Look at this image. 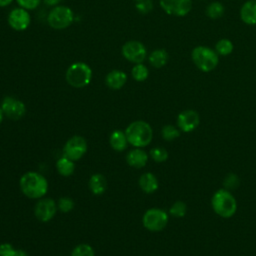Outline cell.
Returning <instances> with one entry per match:
<instances>
[{
	"label": "cell",
	"mask_w": 256,
	"mask_h": 256,
	"mask_svg": "<svg viewBox=\"0 0 256 256\" xmlns=\"http://www.w3.org/2000/svg\"><path fill=\"white\" fill-rule=\"evenodd\" d=\"M74 20L73 11L63 5H57L52 8L47 16V22L53 29H65L69 27Z\"/></svg>",
	"instance_id": "8992f818"
},
{
	"label": "cell",
	"mask_w": 256,
	"mask_h": 256,
	"mask_svg": "<svg viewBox=\"0 0 256 256\" xmlns=\"http://www.w3.org/2000/svg\"><path fill=\"white\" fill-rule=\"evenodd\" d=\"M191 58L194 64L203 72H210L218 65L217 53L207 46H197L192 50Z\"/></svg>",
	"instance_id": "5b68a950"
},
{
	"label": "cell",
	"mask_w": 256,
	"mask_h": 256,
	"mask_svg": "<svg viewBox=\"0 0 256 256\" xmlns=\"http://www.w3.org/2000/svg\"><path fill=\"white\" fill-rule=\"evenodd\" d=\"M138 183H139L141 190L147 194L154 193L158 189V186H159L156 176L151 172H146V173L142 174L139 178Z\"/></svg>",
	"instance_id": "d6986e66"
},
{
	"label": "cell",
	"mask_w": 256,
	"mask_h": 256,
	"mask_svg": "<svg viewBox=\"0 0 256 256\" xmlns=\"http://www.w3.org/2000/svg\"><path fill=\"white\" fill-rule=\"evenodd\" d=\"M186 211H187V207L183 201L174 202L173 205L169 209L170 215H172L173 217H177V218H181V217L185 216Z\"/></svg>",
	"instance_id": "83f0119b"
},
{
	"label": "cell",
	"mask_w": 256,
	"mask_h": 256,
	"mask_svg": "<svg viewBox=\"0 0 256 256\" xmlns=\"http://www.w3.org/2000/svg\"><path fill=\"white\" fill-rule=\"evenodd\" d=\"M88 186L94 195H102L107 189V180L104 175L95 173L89 178Z\"/></svg>",
	"instance_id": "ffe728a7"
},
{
	"label": "cell",
	"mask_w": 256,
	"mask_h": 256,
	"mask_svg": "<svg viewBox=\"0 0 256 256\" xmlns=\"http://www.w3.org/2000/svg\"><path fill=\"white\" fill-rule=\"evenodd\" d=\"M87 148H88V145L85 138L79 135H75L69 138L64 144L63 150H62L63 156L73 161H77L85 155Z\"/></svg>",
	"instance_id": "ba28073f"
},
{
	"label": "cell",
	"mask_w": 256,
	"mask_h": 256,
	"mask_svg": "<svg viewBox=\"0 0 256 256\" xmlns=\"http://www.w3.org/2000/svg\"><path fill=\"white\" fill-rule=\"evenodd\" d=\"M56 169L58 173L64 177L71 176L75 171L74 161L65 156H62L56 161Z\"/></svg>",
	"instance_id": "44dd1931"
},
{
	"label": "cell",
	"mask_w": 256,
	"mask_h": 256,
	"mask_svg": "<svg viewBox=\"0 0 256 256\" xmlns=\"http://www.w3.org/2000/svg\"><path fill=\"white\" fill-rule=\"evenodd\" d=\"M7 21H8L9 26L12 29H14L16 31H23L28 28L31 19H30L28 10L18 7V8L12 9L9 12Z\"/></svg>",
	"instance_id": "4fadbf2b"
},
{
	"label": "cell",
	"mask_w": 256,
	"mask_h": 256,
	"mask_svg": "<svg viewBox=\"0 0 256 256\" xmlns=\"http://www.w3.org/2000/svg\"><path fill=\"white\" fill-rule=\"evenodd\" d=\"M216 52L222 56L229 55L233 51V43L229 39H220L215 45Z\"/></svg>",
	"instance_id": "484cf974"
},
{
	"label": "cell",
	"mask_w": 256,
	"mask_h": 256,
	"mask_svg": "<svg viewBox=\"0 0 256 256\" xmlns=\"http://www.w3.org/2000/svg\"><path fill=\"white\" fill-rule=\"evenodd\" d=\"M46 5L48 6H57V4L61 1V0H42Z\"/></svg>",
	"instance_id": "e575fe53"
},
{
	"label": "cell",
	"mask_w": 256,
	"mask_h": 256,
	"mask_svg": "<svg viewBox=\"0 0 256 256\" xmlns=\"http://www.w3.org/2000/svg\"><path fill=\"white\" fill-rule=\"evenodd\" d=\"M121 53L125 59L135 64L142 63L147 56V51L145 46L140 41H137V40L127 41L122 46Z\"/></svg>",
	"instance_id": "9c48e42d"
},
{
	"label": "cell",
	"mask_w": 256,
	"mask_h": 256,
	"mask_svg": "<svg viewBox=\"0 0 256 256\" xmlns=\"http://www.w3.org/2000/svg\"><path fill=\"white\" fill-rule=\"evenodd\" d=\"M57 203L51 198H40L34 207V214L41 222H49L57 212Z\"/></svg>",
	"instance_id": "8fae6325"
},
{
	"label": "cell",
	"mask_w": 256,
	"mask_h": 256,
	"mask_svg": "<svg viewBox=\"0 0 256 256\" xmlns=\"http://www.w3.org/2000/svg\"><path fill=\"white\" fill-rule=\"evenodd\" d=\"M109 144L111 148L115 151H118V152L124 151L127 148V145L129 144L125 131H122L119 129L114 130L109 136Z\"/></svg>",
	"instance_id": "ac0fdd59"
},
{
	"label": "cell",
	"mask_w": 256,
	"mask_h": 256,
	"mask_svg": "<svg viewBox=\"0 0 256 256\" xmlns=\"http://www.w3.org/2000/svg\"><path fill=\"white\" fill-rule=\"evenodd\" d=\"M161 8L169 15L185 16L192 8V0H160Z\"/></svg>",
	"instance_id": "7c38bea8"
},
{
	"label": "cell",
	"mask_w": 256,
	"mask_h": 256,
	"mask_svg": "<svg viewBox=\"0 0 256 256\" xmlns=\"http://www.w3.org/2000/svg\"><path fill=\"white\" fill-rule=\"evenodd\" d=\"M161 135L164 140L173 141L174 139H176L180 136V130H179V128H176L173 125L167 124L162 128Z\"/></svg>",
	"instance_id": "d4e9b609"
},
{
	"label": "cell",
	"mask_w": 256,
	"mask_h": 256,
	"mask_svg": "<svg viewBox=\"0 0 256 256\" xmlns=\"http://www.w3.org/2000/svg\"><path fill=\"white\" fill-rule=\"evenodd\" d=\"M13 0H0V7H5L8 6Z\"/></svg>",
	"instance_id": "8d00e7d4"
},
{
	"label": "cell",
	"mask_w": 256,
	"mask_h": 256,
	"mask_svg": "<svg viewBox=\"0 0 256 256\" xmlns=\"http://www.w3.org/2000/svg\"><path fill=\"white\" fill-rule=\"evenodd\" d=\"M242 21L248 25L256 24V0L246 1L240 9Z\"/></svg>",
	"instance_id": "e0dca14e"
},
{
	"label": "cell",
	"mask_w": 256,
	"mask_h": 256,
	"mask_svg": "<svg viewBox=\"0 0 256 256\" xmlns=\"http://www.w3.org/2000/svg\"><path fill=\"white\" fill-rule=\"evenodd\" d=\"M134 1H136V2H139V1H141V0H134Z\"/></svg>",
	"instance_id": "f35d334b"
},
{
	"label": "cell",
	"mask_w": 256,
	"mask_h": 256,
	"mask_svg": "<svg viewBox=\"0 0 256 256\" xmlns=\"http://www.w3.org/2000/svg\"><path fill=\"white\" fill-rule=\"evenodd\" d=\"M224 13V6L220 2H212L206 8V15L211 19H218Z\"/></svg>",
	"instance_id": "cb8c5ba5"
},
{
	"label": "cell",
	"mask_w": 256,
	"mask_h": 256,
	"mask_svg": "<svg viewBox=\"0 0 256 256\" xmlns=\"http://www.w3.org/2000/svg\"><path fill=\"white\" fill-rule=\"evenodd\" d=\"M13 256H28L27 252L25 250H22V249H16L15 253Z\"/></svg>",
	"instance_id": "d590c367"
},
{
	"label": "cell",
	"mask_w": 256,
	"mask_h": 256,
	"mask_svg": "<svg viewBox=\"0 0 256 256\" xmlns=\"http://www.w3.org/2000/svg\"><path fill=\"white\" fill-rule=\"evenodd\" d=\"M200 123V116L195 110H184L177 117V126L182 132H191L195 130Z\"/></svg>",
	"instance_id": "5bb4252c"
},
{
	"label": "cell",
	"mask_w": 256,
	"mask_h": 256,
	"mask_svg": "<svg viewBox=\"0 0 256 256\" xmlns=\"http://www.w3.org/2000/svg\"><path fill=\"white\" fill-rule=\"evenodd\" d=\"M128 143L136 148H143L150 144L153 138V130L149 123L143 120L131 122L125 129Z\"/></svg>",
	"instance_id": "7a4b0ae2"
},
{
	"label": "cell",
	"mask_w": 256,
	"mask_h": 256,
	"mask_svg": "<svg viewBox=\"0 0 256 256\" xmlns=\"http://www.w3.org/2000/svg\"><path fill=\"white\" fill-rule=\"evenodd\" d=\"M127 164L133 168H143L148 161V154L142 148H133L126 155Z\"/></svg>",
	"instance_id": "9a60e30c"
},
{
	"label": "cell",
	"mask_w": 256,
	"mask_h": 256,
	"mask_svg": "<svg viewBox=\"0 0 256 256\" xmlns=\"http://www.w3.org/2000/svg\"><path fill=\"white\" fill-rule=\"evenodd\" d=\"M223 184H224V186H225L226 188H228V189H234V188H236V187L238 186V184H239V179H238V177H237L235 174L229 173V174L225 177V179H224V181H223Z\"/></svg>",
	"instance_id": "1f68e13d"
},
{
	"label": "cell",
	"mask_w": 256,
	"mask_h": 256,
	"mask_svg": "<svg viewBox=\"0 0 256 256\" xmlns=\"http://www.w3.org/2000/svg\"><path fill=\"white\" fill-rule=\"evenodd\" d=\"M19 186L22 193L30 199L43 198L48 192V181L40 173L29 171L24 173L20 180Z\"/></svg>",
	"instance_id": "6da1fadb"
},
{
	"label": "cell",
	"mask_w": 256,
	"mask_h": 256,
	"mask_svg": "<svg viewBox=\"0 0 256 256\" xmlns=\"http://www.w3.org/2000/svg\"><path fill=\"white\" fill-rule=\"evenodd\" d=\"M153 8V3L151 0H141L139 2H136V9L138 12L142 14H146L150 12Z\"/></svg>",
	"instance_id": "4dcf8cb0"
},
{
	"label": "cell",
	"mask_w": 256,
	"mask_h": 256,
	"mask_svg": "<svg viewBox=\"0 0 256 256\" xmlns=\"http://www.w3.org/2000/svg\"><path fill=\"white\" fill-rule=\"evenodd\" d=\"M131 74H132V77L134 78V80H136L138 82H143L148 78L149 71H148V68L144 64L138 63L133 66V68L131 70Z\"/></svg>",
	"instance_id": "603a6c76"
},
{
	"label": "cell",
	"mask_w": 256,
	"mask_h": 256,
	"mask_svg": "<svg viewBox=\"0 0 256 256\" xmlns=\"http://www.w3.org/2000/svg\"><path fill=\"white\" fill-rule=\"evenodd\" d=\"M74 201L67 196L61 197L58 202H57V208L59 211H61L62 213H68L70 211H72L74 209Z\"/></svg>",
	"instance_id": "f546056e"
},
{
	"label": "cell",
	"mask_w": 256,
	"mask_h": 256,
	"mask_svg": "<svg viewBox=\"0 0 256 256\" xmlns=\"http://www.w3.org/2000/svg\"><path fill=\"white\" fill-rule=\"evenodd\" d=\"M16 249L10 243L0 244V256H13Z\"/></svg>",
	"instance_id": "836d02e7"
},
{
	"label": "cell",
	"mask_w": 256,
	"mask_h": 256,
	"mask_svg": "<svg viewBox=\"0 0 256 256\" xmlns=\"http://www.w3.org/2000/svg\"><path fill=\"white\" fill-rule=\"evenodd\" d=\"M149 62L155 68H161L168 61V53L164 49H156L149 55Z\"/></svg>",
	"instance_id": "7402d4cb"
},
{
	"label": "cell",
	"mask_w": 256,
	"mask_h": 256,
	"mask_svg": "<svg viewBox=\"0 0 256 256\" xmlns=\"http://www.w3.org/2000/svg\"><path fill=\"white\" fill-rule=\"evenodd\" d=\"M65 79L74 88L87 86L92 79V69L84 62H74L66 70Z\"/></svg>",
	"instance_id": "277c9868"
},
{
	"label": "cell",
	"mask_w": 256,
	"mask_h": 256,
	"mask_svg": "<svg viewBox=\"0 0 256 256\" xmlns=\"http://www.w3.org/2000/svg\"><path fill=\"white\" fill-rule=\"evenodd\" d=\"M3 117H4V113H3V111H2V109L0 107V124H1V122L3 120Z\"/></svg>",
	"instance_id": "74e56055"
},
{
	"label": "cell",
	"mask_w": 256,
	"mask_h": 256,
	"mask_svg": "<svg viewBox=\"0 0 256 256\" xmlns=\"http://www.w3.org/2000/svg\"><path fill=\"white\" fill-rule=\"evenodd\" d=\"M0 107L4 115L11 120L21 119L26 113V106L24 102L13 96L4 97Z\"/></svg>",
	"instance_id": "30bf717a"
},
{
	"label": "cell",
	"mask_w": 256,
	"mask_h": 256,
	"mask_svg": "<svg viewBox=\"0 0 256 256\" xmlns=\"http://www.w3.org/2000/svg\"><path fill=\"white\" fill-rule=\"evenodd\" d=\"M214 212L223 218L232 217L237 210V202L234 196L226 189L216 191L211 200Z\"/></svg>",
	"instance_id": "3957f363"
},
{
	"label": "cell",
	"mask_w": 256,
	"mask_h": 256,
	"mask_svg": "<svg viewBox=\"0 0 256 256\" xmlns=\"http://www.w3.org/2000/svg\"><path fill=\"white\" fill-rule=\"evenodd\" d=\"M71 256H95V252L91 245L83 243L74 247Z\"/></svg>",
	"instance_id": "4316f807"
},
{
	"label": "cell",
	"mask_w": 256,
	"mask_h": 256,
	"mask_svg": "<svg viewBox=\"0 0 256 256\" xmlns=\"http://www.w3.org/2000/svg\"><path fill=\"white\" fill-rule=\"evenodd\" d=\"M150 157L157 163H162L167 160L168 152L163 147H154L150 150Z\"/></svg>",
	"instance_id": "f1b7e54d"
},
{
	"label": "cell",
	"mask_w": 256,
	"mask_h": 256,
	"mask_svg": "<svg viewBox=\"0 0 256 256\" xmlns=\"http://www.w3.org/2000/svg\"><path fill=\"white\" fill-rule=\"evenodd\" d=\"M143 226L152 232L163 230L168 223V214L160 208L148 209L142 217Z\"/></svg>",
	"instance_id": "52a82bcc"
},
{
	"label": "cell",
	"mask_w": 256,
	"mask_h": 256,
	"mask_svg": "<svg viewBox=\"0 0 256 256\" xmlns=\"http://www.w3.org/2000/svg\"><path fill=\"white\" fill-rule=\"evenodd\" d=\"M127 81V75L122 70H112L105 77L106 85L112 90L121 89Z\"/></svg>",
	"instance_id": "2e32d148"
},
{
	"label": "cell",
	"mask_w": 256,
	"mask_h": 256,
	"mask_svg": "<svg viewBox=\"0 0 256 256\" xmlns=\"http://www.w3.org/2000/svg\"><path fill=\"white\" fill-rule=\"evenodd\" d=\"M21 8L26 10H34L37 8L41 2V0H16Z\"/></svg>",
	"instance_id": "d6a6232c"
}]
</instances>
